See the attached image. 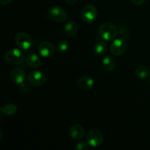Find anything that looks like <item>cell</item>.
<instances>
[{
	"instance_id": "1",
	"label": "cell",
	"mask_w": 150,
	"mask_h": 150,
	"mask_svg": "<svg viewBox=\"0 0 150 150\" xmlns=\"http://www.w3.org/2000/svg\"><path fill=\"white\" fill-rule=\"evenodd\" d=\"M4 60L10 65H19L24 60V54L20 48H10L4 54Z\"/></svg>"
},
{
	"instance_id": "2",
	"label": "cell",
	"mask_w": 150,
	"mask_h": 150,
	"mask_svg": "<svg viewBox=\"0 0 150 150\" xmlns=\"http://www.w3.org/2000/svg\"><path fill=\"white\" fill-rule=\"evenodd\" d=\"M100 36L101 37L103 40L105 41L113 40L117 36L118 30L117 28L110 22H104L98 29Z\"/></svg>"
},
{
	"instance_id": "3",
	"label": "cell",
	"mask_w": 150,
	"mask_h": 150,
	"mask_svg": "<svg viewBox=\"0 0 150 150\" xmlns=\"http://www.w3.org/2000/svg\"><path fill=\"white\" fill-rule=\"evenodd\" d=\"M15 42L18 48L22 51H28L35 45V41L32 37L24 32H19L15 36Z\"/></svg>"
},
{
	"instance_id": "4",
	"label": "cell",
	"mask_w": 150,
	"mask_h": 150,
	"mask_svg": "<svg viewBox=\"0 0 150 150\" xmlns=\"http://www.w3.org/2000/svg\"><path fill=\"white\" fill-rule=\"evenodd\" d=\"M47 77L45 73L40 70H33L28 74L26 77L27 83L33 87L41 86L45 83Z\"/></svg>"
},
{
	"instance_id": "5",
	"label": "cell",
	"mask_w": 150,
	"mask_h": 150,
	"mask_svg": "<svg viewBox=\"0 0 150 150\" xmlns=\"http://www.w3.org/2000/svg\"><path fill=\"white\" fill-rule=\"evenodd\" d=\"M47 17L57 23H63L67 19V13L59 6H53L48 10Z\"/></svg>"
},
{
	"instance_id": "6",
	"label": "cell",
	"mask_w": 150,
	"mask_h": 150,
	"mask_svg": "<svg viewBox=\"0 0 150 150\" xmlns=\"http://www.w3.org/2000/svg\"><path fill=\"white\" fill-rule=\"evenodd\" d=\"M86 142L92 147L101 146L104 142V136L101 131L98 129H91L86 134Z\"/></svg>"
},
{
	"instance_id": "7",
	"label": "cell",
	"mask_w": 150,
	"mask_h": 150,
	"mask_svg": "<svg viewBox=\"0 0 150 150\" xmlns=\"http://www.w3.org/2000/svg\"><path fill=\"white\" fill-rule=\"evenodd\" d=\"M98 17V10L92 4H87L81 11V18L84 23H92Z\"/></svg>"
},
{
	"instance_id": "8",
	"label": "cell",
	"mask_w": 150,
	"mask_h": 150,
	"mask_svg": "<svg viewBox=\"0 0 150 150\" xmlns=\"http://www.w3.org/2000/svg\"><path fill=\"white\" fill-rule=\"evenodd\" d=\"M127 49V43L126 40L122 38H117L113 40L111 45H110V51L111 54L115 57H120L123 55Z\"/></svg>"
},
{
	"instance_id": "9",
	"label": "cell",
	"mask_w": 150,
	"mask_h": 150,
	"mask_svg": "<svg viewBox=\"0 0 150 150\" xmlns=\"http://www.w3.org/2000/svg\"><path fill=\"white\" fill-rule=\"evenodd\" d=\"M38 51L40 55L44 58H51L55 54L56 48L52 42L43 41L38 45Z\"/></svg>"
},
{
	"instance_id": "10",
	"label": "cell",
	"mask_w": 150,
	"mask_h": 150,
	"mask_svg": "<svg viewBox=\"0 0 150 150\" xmlns=\"http://www.w3.org/2000/svg\"><path fill=\"white\" fill-rule=\"evenodd\" d=\"M10 79L16 84L21 85L24 82L26 73L23 69L20 67H14L10 71Z\"/></svg>"
},
{
	"instance_id": "11",
	"label": "cell",
	"mask_w": 150,
	"mask_h": 150,
	"mask_svg": "<svg viewBox=\"0 0 150 150\" xmlns=\"http://www.w3.org/2000/svg\"><path fill=\"white\" fill-rule=\"evenodd\" d=\"M85 129L80 125H73L69 129V135L74 140H81L85 136Z\"/></svg>"
},
{
	"instance_id": "12",
	"label": "cell",
	"mask_w": 150,
	"mask_h": 150,
	"mask_svg": "<svg viewBox=\"0 0 150 150\" xmlns=\"http://www.w3.org/2000/svg\"><path fill=\"white\" fill-rule=\"evenodd\" d=\"M26 64L31 68L37 69L40 66L41 59L39 56L34 51H30L25 59Z\"/></svg>"
},
{
	"instance_id": "13",
	"label": "cell",
	"mask_w": 150,
	"mask_h": 150,
	"mask_svg": "<svg viewBox=\"0 0 150 150\" xmlns=\"http://www.w3.org/2000/svg\"><path fill=\"white\" fill-rule=\"evenodd\" d=\"M77 84L80 89L87 91L92 89L95 85L94 79L89 76H82L77 81Z\"/></svg>"
},
{
	"instance_id": "14",
	"label": "cell",
	"mask_w": 150,
	"mask_h": 150,
	"mask_svg": "<svg viewBox=\"0 0 150 150\" xmlns=\"http://www.w3.org/2000/svg\"><path fill=\"white\" fill-rule=\"evenodd\" d=\"M78 32V24L76 21L71 20L67 21L64 26V33L67 38H73Z\"/></svg>"
},
{
	"instance_id": "15",
	"label": "cell",
	"mask_w": 150,
	"mask_h": 150,
	"mask_svg": "<svg viewBox=\"0 0 150 150\" xmlns=\"http://www.w3.org/2000/svg\"><path fill=\"white\" fill-rule=\"evenodd\" d=\"M102 66L108 72L114 71L117 67V62L113 57L110 56L105 57L102 60Z\"/></svg>"
},
{
	"instance_id": "16",
	"label": "cell",
	"mask_w": 150,
	"mask_h": 150,
	"mask_svg": "<svg viewBox=\"0 0 150 150\" xmlns=\"http://www.w3.org/2000/svg\"><path fill=\"white\" fill-rule=\"evenodd\" d=\"M108 51V45L105 42L99 40L94 45L93 51L94 54L98 57L103 56Z\"/></svg>"
},
{
	"instance_id": "17",
	"label": "cell",
	"mask_w": 150,
	"mask_h": 150,
	"mask_svg": "<svg viewBox=\"0 0 150 150\" xmlns=\"http://www.w3.org/2000/svg\"><path fill=\"white\" fill-rule=\"evenodd\" d=\"M17 106L13 103H9L0 107V111L7 116H13L17 112Z\"/></svg>"
},
{
	"instance_id": "18",
	"label": "cell",
	"mask_w": 150,
	"mask_h": 150,
	"mask_svg": "<svg viewBox=\"0 0 150 150\" xmlns=\"http://www.w3.org/2000/svg\"><path fill=\"white\" fill-rule=\"evenodd\" d=\"M149 70L146 66H138L135 69V75L140 79H146L149 76Z\"/></svg>"
},
{
	"instance_id": "19",
	"label": "cell",
	"mask_w": 150,
	"mask_h": 150,
	"mask_svg": "<svg viewBox=\"0 0 150 150\" xmlns=\"http://www.w3.org/2000/svg\"><path fill=\"white\" fill-rule=\"evenodd\" d=\"M68 41L64 39H61L57 44V50L59 53H64L68 50L70 46Z\"/></svg>"
},
{
	"instance_id": "20",
	"label": "cell",
	"mask_w": 150,
	"mask_h": 150,
	"mask_svg": "<svg viewBox=\"0 0 150 150\" xmlns=\"http://www.w3.org/2000/svg\"><path fill=\"white\" fill-rule=\"evenodd\" d=\"M120 35L121 38L124 39L125 40H129L130 38V33L129 29L126 26H122L120 28Z\"/></svg>"
},
{
	"instance_id": "21",
	"label": "cell",
	"mask_w": 150,
	"mask_h": 150,
	"mask_svg": "<svg viewBox=\"0 0 150 150\" xmlns=\"http://www.w3.org/2000/svg\"><path fill=\"white\" fill-rule=\"evenodd\" d=\"M89 144L87 142H83V141H80L76 144L75 146V149L76 150H88L89 149Z\"/></svg>"
},
{
	"instance_id": "22",
	"label": "cell",
	"mask_w": 150,
	"mask_h": 150,
	"mask_svg": "<svg viewBox=\"0 0 150 150\" xmlns=\"http://www.w3.org/2000/svg\"><path fill=\"white\" fill-rule=\"evenodd\" d=\"M19 89H20V91L22 93H27L29 91V88L28 87L27 85L24 84L23 83L22 84L19 85Z\"/></svg>"
},
{
	"instance_id": "23",
	"label": "cell",
	"mask_w": 150,
	"mask_h": 150,
	"mask_svg": "<svg viewBox=\"0 0 150 150\" xmlns=\"http://www.w3.org/2000/svg\"><path fill=\"white\" fill-rule=\"evenodd\" d=\"M131 1L136 5H142L144 3L145 0H131Z\"/></svg>"
},
{
	"instance_id": "24",
	"label": "cell",
	"mask_w": 150,
	"mask_h": 150,
	"mask_svg": "<svg viewBox=\"0 0 150 150\" xmlns=\"http://www.w3.org/2000/svg\"><path fill=\"white\" fill-rule=\"evenodd\" d=\"M13 1V0H0V3L2 5H8Z\"/></svg>"
},
{
	"instance_id": "25",
	"label": "cell",
	"mask_w": 150,
	"mask_h": 150,
	"mask_svg": "<svg viewBox=\"0 0 150 150\" xmlns=\"http://www.w3.org/2000/svg\"><path fill=\"white\" fill-rule=\"evenodd\" d=\"M64 1L68 4H73L77 1V0H64Z\"/></svg>"
},
{
	"instance_id": "26",
	"label": "cell",
	"mask_w": 150,
	"mask_h": 150,
	"mask_svg": "<svg viewBox=\"0 0 150 150\" xmlns=\"http://www.w3.org/2000/svg\"><path fill=\"white\" fill-rule=\"evenodd\" d=\"M149 84H150V80H149Z\"/></svg>"
},
{
	"instance_id": "27",
	"label": "cell",
	"mask_w": 150,
	"mask_h": 150,
	"mask_svg": "<svg viewBox=\"0 0 150 150\" xmlns=\"http://www.w3.org/2000/svg\"><path fill=\"white\" fill-rule=\"evenodd\" d=\"M149 67H150V64H149Z\"/></svg>"
}]
</instances>
